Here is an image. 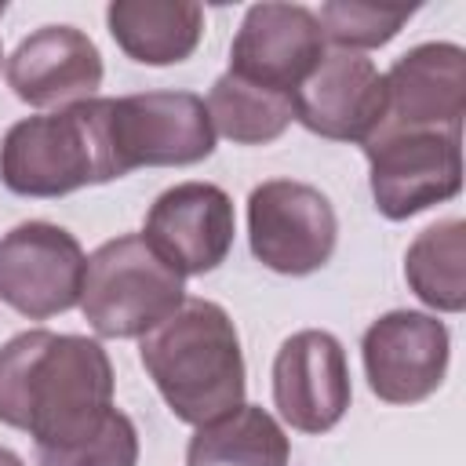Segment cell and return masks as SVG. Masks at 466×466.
Here are the masks:
<instances>
[{"instance_id":"8fae6325","label":"cell","mask_w":466,"mask_h":466,"mask_svg":"<svg viewBox=\"0 0 466 466\" xmlns=\"http://www.w3.org/2000/svg\"><path fill=\"white\" fill-rule=\"evenodd\" d=\"M237 233L233 200L215 182H178L146 211V244L182 277L211 273L226 262Z\"/></svg>"},{"instance_id":"7a4b0ae2","label":"cell","mask_w":466,"mask_h":466,"mask_svg":"<svg viewBox=\"0 0 466 466\" xmlns=\"http://www.w3.org/2000/svg\"><path fill=\"white\" fill-rule=\"evenodd\" d=\"M142 364L175 419L204 426L244 404V353L229 313L211 299H186L142 335Z\"/></svg>"},{"instance_id":"30bf717a","label":"cell","mask_w":466,"mask_h":466,"mask_svg":"<svg viewBox=\"0 0 466 466\" xmlns=\"http://www.w3.org/2000/svg\"><path fill=\"white\" fill-rule=\"evenodd\" d=\"M382 84H386V109L375 135H390V131L462 135L466 51L459 44L433 40L404 51L390 66V73H382Z\"/></svg>"},{"instance_id":"52a82bcc","label":"cell","mask_w":466,"mask_h":466,"mask_svg":"<svg viewBox=\"0 0 466 466\" xmlns=\"http://www.w3.org/2000/svg\"><path fill=\"white\" fill-rule=\"evenodd\" d=\"M109 131L120 171L186 167L215 149L208 106L193 91H146L109 98Z\"/></svg>"},{"instance_id":"603a6c76","label":"cell","mask_w":466,"mask_h":466,"mask_svg":"<svg viewBox=\"0 0 466 466\" xmlns=\"http://www.w3.org/2000/svg\"><path fill=\"white\" fill-rule=\"evenodd\" d=\"M0 15H4V4H0ZM0 58H4V47H0Z\"/></svg>"},{"instance_id":"ac0fdd59","label":"cell","mask_w":466,"mask_h":466,"mask_svg":"<svg viewBox=\"0 0 466 466\" xmlns=\"http://www.w3.org/2000/svg\"><path fill=\"white\" fill-rule=\"evenodd\" d=\"M408 288L437 313H462L466 306V222L444 218L426 226L404 255Z\"/></svg>"},{"instance_id":"ba28073f","label":"cell","mask_w":466,"mask_h":466,"mask_svg":"<svg viewBox=\"0 0 466 466\" xmlns=\"http://www.w3.org/2000/svg\"><path fill=\"white\" fill-rule=\"evenodd\" d=\"M87 255L80 240L44 218L18 222L0 237V302L29 320L80 306Z\"/></svg>"},{"instance_id":"277c9868","label":"cell","mask_w":466,"mask_h":466,"mask_svg":"<svg viewBox=\"0 0 466 466\" xmlns=\"http://www.w3.org/2000/svg\"><path fill=\"white\" fill-rule=\"evenodd\" d=\"M186 302V277L171 269L142 233L95 248L84 273L80 309L102 339H142Z\"/></svg>"},{"instance_id":"2e32d148","label":"cell","mask_w":466,"mask_h":466,"mask_svg":"<svg viewBox=\"0 0 466 466\" xmlns=\"http://www.w3.org/2000/svg\"><path fill=\"white\" fill-rule=\"evenodd\" d=\"M106 25L116 47L142 66L186 62L204 36V7L193 0H113Z\"/></svg>"},{"instance_id":"9c48e42d","label":"cell","mask_w":466,"mask_h":466,"mask_svg":"<svg viewBox=\"0 0 466 466\" xmlns=\"http://www.w3.org/2000/svg\"><path fill=\"white\" fill-rule=\"evenodd\" d=\"M364 375L379 400L419 404L444 382L451 335L444 320L422 309H390L360 339Z\"/></svg>"},{"instance_id":"ffe728a7","label":"cell","mask_w":466,"mask_h":466,"mask_svg":"<svg viewBox=\"0 0 466 466\" xmlns=\"http://www.w3.org/2000/svg\"><path fill=\"white\" fill-rule=\"evenodd\" d=\"M411 15H415V7H379V4L331 0L320 7L317 22H320L324 40H331L339 51H368V47L390 44Z\"/></svg>"},{"instance_id":"5bb4252c","label":"cell","mask_w":466,"mask_h":466,"mask_svg":"<svg viewBox=\"0 0 466 466\" xmlns=\"http://www.w3.org/2000/svg\"><path fill=\"white\" fill-rule=\"evenodd\" d=\"M295 120L331 142H368L382 124L386 84L360 51H331L291 95Z\"/></svg>"},{"instance_id":"4fadbf2b","label":"cell","mask_w":466,"mask_h":466,"mask_svg":"<svg viewBox=\"0 0 466 466\" xmlns=\"http://www.w3.org/2000/svg\"><path fill=\"white\" fill-rule=\"evenodd\" d=\"M324 58V33L302 4H255L244 11L229 44V69L258 87L295 95V87Z\"/></svg>"},{"instance_id":"3957f363","label":"cell","mask_w":466,"mask_h":466,"mask_svg":"<svg viewBox=\"0 0 466 466\" xmlns=\"http://www.w3.org/2000/svg\"><path fill=\"white\" fill-rule=\"evenodd\" d=\"M113 178H124V171L113 149L109 98L25 116L0 142V182L18 197L51 200Z\"/></svg>"},{"instance_id":"44dd1931","label":"cell","mask_w":466,"mask_h":466,"mask_svg":"<svg viewBox=\"0 0 466 466\" xmlns=\"http://www.w3.org/2000/svg\"><path fill=\"white\" fill-rule=\"evenodd\" d=\"M40 466H138V430L124 411H109L106 422L69 444V448H36Z\"/></svg>"},{"instance_id":"d6986e66","label":"cell","mask_w":466,"mask_h":466,"mask_svg":"<svg viewBox=\"0 0 466 466\" xmlns=\"http://www.w3.org/2000/svg\"><path fill=\"white\" fill-rule=\"evenodd\" d=\"M208 116L218 135H226L237 146H266L288 131L295 120L291 95L258 87L251 80H240L233 73H222L208 91Z\"/></svg>"},{"instance_id":"5b68a950","label":"cell","mask_w":466,"mask_h":466,"mask_svg":"<svg viewBox=\"0 0 466 466\" xmlns=\"http://www.w3.org/2000/svg\"><path fill=\"white\" fill-rule=\"evenodd\" d=\"M251 255L284 277H306L331 262L339 244V218L331 200L295 178H269L248 197Z\"/></svg>"},{"instance_id":"7c38bea8","label":"cell","mask_w":466,"mask_h":466,"mask_svg":"<svg viewBox=\"0 0 466 466\" xmlns=\"http://www.w3.org/2000/svg\"><path fill=\"white\" fill-rule=\"evenodd\" d=\"M353 400L346 350L331 331L306 328L280 342L273 357V404L299 433H328Z\"/></svg>"},{"instance_id":"6da1fadb","label":"cell","mask_w":466,"mask_h":466,"mask_svg":"<svg viewBox=\"0 0 466 466\" xmlns=\"http://www.w3.org/2000/svg\"><path fill=\"white\" fill-rule=\"evenodd\" d=\"M113 411V364L87 335L22 331L0 346V422L36 448H69Z\"/></svg>"},{"instance_id":"8992f818","label":"cell","mask_w":466,"mask_h":466,"mask_svg":"<svg viewBox=\"0 0 466 466\" xmlns=\"http://www.w3.org/2000/svg\"><path fill=\"white\" fill-rule=\"evenodd\" d=\"M368 182L379 215L404 222L462 189V135L390 131L364 142Z\"/></svg>"},{"instance_id":"9a60e30c","label":"cell","mask_w":466,"mask_h":466,"mask_svg":"<svg viewBox=\"0 0 466 466\" xmlns=\"http://www.w3.org/2000/svg\"><path fill=\"white\" fill-rule=\"evenodd\" d=\"M102 55L76 25H40L7 58V87L25 106H73L102 87Z\"/></svg>"},{"instance_id":"e0dca14e","label":"cell","mask_w":466,"mask_h":466,"mask_svg":"<svg viewBox=\"0 0 466 466\" xmlns=\"http://www.w3.org/2000/svg\"><path fill=\"white\" fill-rule=\"evenodd\" d=\"M291 444L280 422L258 408L240 404L215 422L197 426L186 448V466H288Z\"/></svg>"},{"instance_id":"7402d4cb","label":"cell","mask_w":466,"mask_h":466,"mask_svg":"<svg viewBox=\"0 0 466 466\" xmlns=\"http://www.w3.org/2000/svg\"><path fill=\"white\" fill-rule=\"evenodd\" d=\"M0 466H25L11 448H0Z\"/></svg>"}]
</instances>
